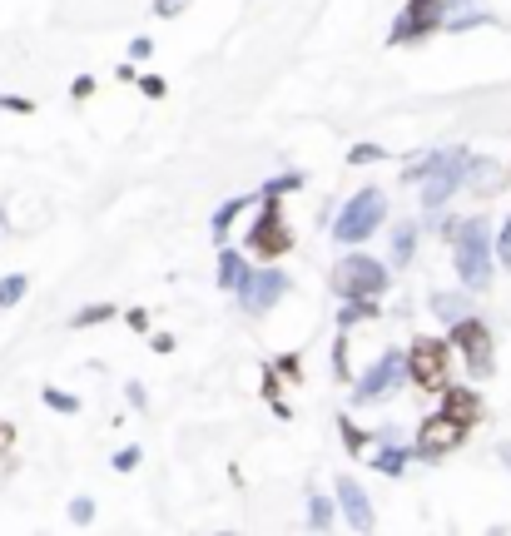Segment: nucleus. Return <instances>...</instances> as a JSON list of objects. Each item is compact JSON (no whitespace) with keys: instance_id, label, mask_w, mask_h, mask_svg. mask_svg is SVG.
Listing matches in <instances>:
<instances>
[{"instance_id":"473e14b6","label":"nucleus","mask_w":511,"mask_h":536,"mask_svg":"<svg viewBox=\"0 0 511 536\" xmlns=\"http://www.w3.org/2000/svg\"><path fill=\"white\" fill-rule=\"evenodd\" d=\"M10 447H15V427H10V422H0V462L10 457Z\"/></svg>"},{"instance_id":"1a4fd4ad","label":"nucleus","mask_w":511,"mask_h":536,"mask_svg":"<svg viewBox=\"0 0 511 536\" xmlns=\"http://www.w3.org/2000/svg\"><path fill=\"white\" fill-rule=\"evenodd\" d=\"M283 293H288V273L283 268H249L244 283H239V303L249 313H268Z\"/></svg>"},{"instance_id":"f257e3e1","label":"nucleus","mask_w":511,"mask_h":536,"mask_svg":"<svg viewBox=\"0 0 511 536\" xmlns=\"http://www.w3.org/2000/svg\"><path fill=\"white\" fill-rule=\"evenodd\" d=\"M407 174H412V179H427L422 204L437 209L447 194H457V189L467 184V174H472V154H467V149H437V154H427L422 164H412Z\"/></svg>"},{"instance_id":"c9c22d12","label":"nucleus","mask_w":511,"mask_h":536,"mask_svg":"<svg viewBox=\"0 0 511 536\" xmlns=\"http://www.w3.org/2000/svg\"><path fill=\"white\" fill-rule=\"evenodd\" d=\"M70 95H75V100H85V95H95V80H90V75H80V80L70 85Z\"/></svg>"},{"instance_id":"9d476101","label":"nucleus","mask_w":511,"mask_h":536,"mask_svg":"<svg viewBox=\"0 0 511 536\" xmlns=\"http://www.w3.org/2000/svg\"><path fill=\"white\" fill-rule=\"evenodd\" d=\"M462 437H467V427L462 422H452L447 412H437V417H427L422 427H417V457H427V462H437V457H447L452 447H462Z\"/></svg>"},{"instance_id":"2eb2a0df","label":"nucleus","mask_w":511,"mask_h":536,"mask_svg":"<svg viewBox=\"0 0 511 536\" xmlns=\"http://www.w3.org/2000/svg\"><path fill=\"white\" fill-rule=\"evenodd\" d=\"M472 184H477L472 194H497V184H502V169H497L492 159H487V164H482V159H472Z\"/></svg>"},{"instance_id":"2f4dec72","label":"nucleus","mask_w":511,"mask_h":536,"mask_svg":"<svg viewBox=\"0 0 511 536\" xmlns=\"http://www.w3.org/2000/svg\"><path fill=\"white\" fill-rule=\"evenodd\" d=\"M189 10V0H154V15H179Z\"/></svg>"},{"instance_id":"412c9836","label":"nucleus","mask_w":511,"mask_h":536,"mask_svg":"<svg viewBox=\"0 0 511 536\" xmlns=\"http://www.w3.org/2000/svg\"><path fill=\"white\" fill-rule=\"evenodd\" d=\"M105 318H115V303H95V308H80L70 323L75 328H90V323H105Z\"/></svg>"},{"instance_id":"e433bc0d","label":"nucleus","mask_w":511,"mask_h":536,"mask_svg":"<svg viewBox=\"0 0 511 536\" xmlns=\"http://www.w3.org/2000/svg\"><path fill=\"white\" fill-rule=\"evenodd\" d=\"M273 368H278V373H283V378H303V368H298V358H278V363H273Z\"/></svg>"},{"instance_id":"72a5a7b5","label":"nucleus","mask_w":511,"mask_h":536,"mask_svg":"<svg viewBox=\"0 0 511 536\" xmlns=\"http://www.w3.org/2000/svg\"><path fill=\"white\" fill-rule=\"evenodd\" d=\"M497 254H502V264L511 268V219L502 224V239H497Z\"/></svg>"},{"instance_id":"0eeeda50","label":"nucleus","mask_w":511,"mask_h":536,"mask_svg":"<svg viewBox=\"0 0 511 536\" xmlns=\"http://www.w3.org/2000/svg\"><path fill=\"white\" fill-rule=\"evenodd\" d=\"M452 348H462V358H467L472 378H492V373H497V358H492V333H487V323H477L472 313L452 323Z\"/></svg>"},{"instance_id":"7ed1b4c3","label":"nucleus","mask_w":511,"mask_h":536,"mask_svg":"<svg viewBox=\"0 0 511 536\" xmlns=\"http://www.w3.org/2000/svg\"><path fill=\"white\" fill-rule=\"evenodd\" d=\"M278 199H283V194H263L258 219L249 224V254H254V259H283V254L293 249V229H288Z\"/></svg>"},{"instance_id":"6e6552de","label":"nucleus","mask_w":511,"mask_h":536,"mask_svg":"<svg viewBox=\"0 0 511 536\" xmlns=\"http://www.w3.org/2000/svg\"><path fill=\"white\" fill-rule=\"evenodd\" d=\"M447 5H452V0H407V10H402L397 25H392V45L422 40V35H432V30H447Z\"/></svg>"},{"instance_id":"cd10ccee","label":"nucleus","mask_w":511,"mask_h":536,"mask_svg":"<svg viewBox=\"0 0 511 536\" xmlns=\"http://www.w3.org/2000/svg\"><path fill=\"white\" fill-rule=\"evenodd\" d=\"M373 159H383L378 144H358V149H348V164H373Z\"/></svg>"},{"instance_id":"a211bd4d","label":"nucleus","mask_w":511,"mask_h":536,"mask_svg":"<svg viewBox=\"0 0 511 536\" xmlns=\"http://www.w3.org/2000/svg\"><path fill=\"white\" fill-rule=\"evenodd\" d=\"M363 318H378V303H373V298H348V308L338 313V328H353V323H363Z\"/></svg>"},{"instance_id":"f8f14e48","label":"nucleus","mask_w":511,"mask_h":536,"mask_svg":"<svg viewBox=\"0 0 511 536\" xmlns=\"http://www.w3.org/2000/svg\"><path fill=\"white\" fill-rule=\"evenodd\" d=\"M437 398H442V412H447L452 422H462L467 432H472V427L482 422V412H487V407H482V398H477L472 388H452V383H447Z\"/></svg>"},{"instance_id":"393cba45","label":"nucleus","mask_w":511,"mask_h":536,"mask_svg":"<svg viewBox=\"0 0 511 536\" xmlns=\"http://www.w3.org/2000/svg\"><path fill=\"white\" fill-rule=\"evenodd\" d=\"M298 184H303V174H278V179H268V184H263V194H293Z\"/></svg>"},{"instance_id":"5701e85b","label":"nucleus","mask_w":511,"mask_h":536,"mask_svg":"<svg viewBox=\"0 0 511 536\" xmlns=\"http://www.w3.org/2000/svg\"><path fill=\"white\" fill-rule=\"evenodd\" d=\"M308 527H318V532L333 527V502H328V497H313V502H308Z\"/></svg>"},{"instance_id":"dca6fc26","label":"nucleus","mask_w":511,"mask_h":536,"mask_svg":"<svg viewBox=\"0 0 511 536\" xmlns=\"http://www.w3.org/2000/svg\"><path fill=\"white\" fill-rule=\"evenodd\" d=\"M244 209H249V194H239V199H229V204H224V209L214 214V239H229V224H234V219H239Z\"/></svg>"},{"instance_id":"aec40b11","label":"nucleus","mask_w":511,"mask_h":536,"mask_svg":"<svg viewBox=\"0 0 511 536\" xmlns=\"http://www.w3.org/2000/svg\"><path fill=\"white\" fill-rule=\"evenodd\" d=\"M25 298V273H10V278H0V308H15Z\"/></svg>"},{"instance_id":"f704fd0d","label":"nucleus","mask_w":511,"mask_h":536,"mask_svg":"<svg viewBox=\"0 0 511 536\" xmlns=\"http://www.w3.org/2000/svg\"><path fill=\"white\" fill-rule=\"evenodd\" d=\"M263 393L268 402H278V368H263Z\"/></svg>"},{"instance_id":"c85d7f7f","label":"nucleus","mask_w":511,"mask_h":536,"mask_svg":"<svg viewBox=\"0 0 511 536\" xmlns=\"http://www.w3.org/2000/svg\"><path fill=\"white\" fill-rule=\"evenodd\" d=\"M0 110H10V115H30L35 105H30V100H20V95H0Z\"/></svg>"},{"instance_id":"20e7f679","label":"nucleus","mask_w":511,"mask_h":536,"mask_svg":"<svg viewBox=\"0 0 511 536\" xmlns=\"http://www.w3.org/2000/svg\"><path fill=\"white\" fill-rule=\"evenodd\" d=\"M387 219V194L383 189H363L343 204V214L333 219V239L343 244H363L368 234H378V224Z\"/></svg>"},{"instance_id":"4c0bfd02","label":"nucleus","mask_w":511,"mask_h":536,"mask_svg":"<svg viewBox=\"0 0 511 536\" xmlns=\"http://www.w3.org/2000/svg\"><path fill=\"white\" fill-rule=\"evenodd\" d=\"M129 328H134V333H144V328H149V313H144V308H134V313H129Z\"/></svg>"},{"instance_id":"6ab92c4d","label":"nucleus","mask_w":511,"mask_h":536,"mask_svg":"<svg viewBox=\"0 0 511 536\" xmlns=\"http://www.w3.org/2000/svg\"><path fill=\"white\" fill-rule=\"evenodd\" d=\"M412 249H417V229H412V224H402V229H397V239H392V259H397V264H407V259H412Z\"/></svg>"},{"instance_id":"58836bf2","label":"nucleus","mask_w":511,"mask_h":536,"mask_svg":"<svg viewBox=\"0 0 511 536\" xmlns=\"http://www.w3.org/2000/svg\"><path fill=\"white\" fill-rule=\"evenodd\" d=\"M502 462H511V442H507V447H502Z\"/></svg>"},{"instance_id":"f3484780","label":"nucleus","mask_w":511,"mask_h":536,"mask_svg":"<svg viewBox=\"0 0 511 536\" xmlns=\"http://www.w3.org/2000/svg\"><path fill=\"white\" fill-rule=\"evenodd\" d=\"M432 308H437V318H442V323L467 318V298H462V293H437V298H432Z\"/></svg>"},{"instance_id":"9b49d317","label":"nucleus","mask_w":511,"mask_h":536,"mask_svg":"<svg viewBox=\"0 0 511 536\" xmlns=\"http://www.w3.org/2000/svg\"><path fill=\"white\" fill-rule=\"evenodd\" d=\"M402 373H407V358L392 348V353H383L363 378H358V388H353V402H378V398H387L397 383H402Z\"/></svg>"},{"instance_id":"423d86ee","label":"nucleus","mask_w":511,"mask_h":536,"mask_svg":"<svg viewBox=\"0 0 511 536\" xmlns=\"http://www.w3.org/2000/svg\"><path fill=\"white\" fill-rule=\"evenodd\" d=\"M333 293L338 298H378L387 288V268L378 259H368V254H348L343 264L333 268Z\"/></svg>"},{"instance_id":"4be33fe9","label":"nucleus","mask_w":511,"mask_h":536,"mask_svg":"<svg viewBox=\"0 0 511 536\" xmlns=\"http://www.w3.org/2000/svg\"><path fill=\"white\" fill-rule=\"evenodd\" d=\"M338 427H343V442H348V452L358 457V452H368V432L363 427H353V417H338Z\"/></svg>"},{"instance_id":"ddd939ff","label":"nucleus","mask_w":511,"mask_h":536,"mask_svg":"<svg viewBox=\"0 0 511 536\" xmlns=\"http://www.w3.org/2000/svg\"><path fill=\"white\" fill-rule=\"evenodd\" d=\"M338 502H343V512H348V522H353L358 532L373 527V502H368V492H363L353 477H338Z\"/></svg>"},{"instance_id":"c756f323","label":"nucleus","mask_w":511,"mask_h":536,"mask_svg":"<svg viewBox=\"0 0 511 536\" xmlns=\"http://www.w3.org/2000/svg\"><path fill=\"white\" fill-rule=\"evenodd\" d=\"M139 467V447H125V452H115V472H134Z\"/></svg>"},{"instance_id":"bb28decb","label":"nucleus","mask_w":511,"mask_h":536,"mask_svg":"<svg viewBox=\"0 0 511 536\" xmlns=\"http://www.w3.org/2000/svg\"><path fill=\"white\" fill-rule=\"evenodd\" d=\"M40 398H45V407H55V412H75V407H80V402L70 398V393H60V388H45Z\"/></svg>"},{"instance_id":"39448f33","label":"nucleus","mask_w":511,"mask_h":536,"mask_svg":"<svg viewBox=\"0 0 511 536\" xmlns=\"http://www.w3.org/2000/svg\"><path fill=\"white\" fill-rule=\"evenodd\" d=\"M447 363H452V343L442 338H417L407 348V378L422 388V393H442L452 378H447Z\"/></svg>"},{"instance_id":"b1692460","label":"nucleus","mask_w":511,"mask_h":536,"mask_svg":"<svg viewBox=\"0 0 511 536\" xmlns=\"http://www.w3.org/2000/svg\"><path fill=\"white\" fill-rule=\"evenodd\" d=\"M402 467H407V452H402V447H387V452H378V472L397 477Z\"/></svg>"},{"instance_id":"f03ea898","label":"nucleus","mask_w":511,"mask_h":536,"mask_svg":"<svg viewBox=\"0 0 511 536\" xmlns=\"http://www.w3.org/2000/svg\"><path fill=\"white\" fill-rule=\"evenodd\" d=\"M452 249H457V273L467 288H487L492 283V234L487 219H467L452 229Z\"/></svg>"},{"instance_id":"7c9ffc66","label":"nucleus","mask_w":511,"mask_h":536,"mask_svg":"<svg viewBox=\"0 0 511 536\" xmlns=\"http://www.w3.org/2000/svg\"><path fill=\"white\" fill-rule=\"evenodd\" d=\"M139 90H144L149 100H159V95H164V80H159V75H144V80H139Z\"/></svg>"},{"instance_id":"4468645a","label":"nucleus","mask_w":511,"mask_h":536,"mask_svg":"<svg viewBox=\"0 0 511 536\" xmlns=\"http://www.w3.org/2000/svg\"><path fill=\"white\" fill-rule=\"evenodd\" d=\"M244 273H249V264H244L239 249H224V254H219V283H224V288H239Z\"/></svg>"},{"instance_id":"a878e982","label":"nucleus","mask_w":511,"mask_h":536,"mask_svg":"<svg viewBox=\"0 0 511 536\" xmlns=\"http://www.w3.org/2000/svg\"><path fill=\"white\" fill-rule=\"evenodd\" d=\"M70 522H75V527L95 522V502H90V497H75V502H70Z\"/></svg>"}]
</instances>
